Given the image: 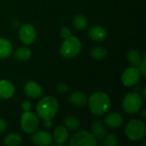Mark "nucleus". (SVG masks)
<instances>
[{
	"label": "nucleus",
	"instance_id": "obj_8",
	"mask_svg": "<svg viewBox=\"0 0 146 146\" xmlns=\"http://www.w3.org/2000/svg\"><path fill=\"white\" fill-rule=\"evenodd\" d=\"M142 74L139 69L136 67H130L124 70L121 75V82L125 86L132 87L136 86L141 78Z\"/></svg>",
	"mask_w": 146,
	"mask_h": 146
},
{
	"label": "nucleus",
	"instance_id": "obj_32",
	"mask_svg": "<svg viewBox=\"0 0 146 146\" xmlns=\"http://www.w3.org/2000/svg\"><path fill=\"white\" fill-rule=\"evenodd\" d=\"M141 115H142V117L145 118V117H146V110H142V112H141Z\"/></svg>",
	"mask_w": 146,
	"mask_h": 146
},
{
	"label": "nucleus",
	"instance_id": "obj_17",
	"mask_svg": "<svg viewBox=\"0 0 146 146\" xmlns=\"http://www.w3.org/2000/svg\"><path fill=\"white\" fill-rule=\"evenodd\" d=\"M69 102L75 107H84L88 102V98L84 92L76 91L70 94Z\"/></svg>",
	"mask_w": 146,
	"mask_h": 146
},
{
	"label": "nucleus",
	"instance_id": "obj_20",
	"mask_svg": "<svg viewBox=\"0 0 146 146\" xmlns=\"http://www.w3.org/2000/svg\"><path fill=\"white\" fill-rule=\"evenodd\" d=\"M91 56L95 60H104L108 56V51L104 47L96 46L91 50Z\"/></svg>",
	"mask_w": 146,
	"mask_h": 146
},
{
	"label": "nucleus",
	"instance_id": "obj_14",
	"mask_svg": "<svg viewBox=\"0 0 146 146\" xmlns=\"http://www.w3.org/2000/svg\"><path fill=\"white\" fill-rule=\"evenodd\" d=\"M15 94V86L8 80H0V98L9 99Z\"/></svg>",
	"mask_w": 146,
	"mask_h": 146
},
{
	"label": "nucleus",
	"instance_id": "obj_30",
	"mask_svg": "<svg viewBox=\"0 0 146 146\" xmlns=\"http://www.w3.org/2000/svg\"><path fill=\"white\" fill-rule=\"evenodd\" d=\"M6 129H7V122L4 120L0 119V134L3 133Z\"/></svg>",
	"mask_w": 146,
	"mask_h": 146
},
{
	"label": "nucleus",
	"instance_id": "obj_25",
	"mask_svg": "<svg viewBox=\"0 0 146 146\" xmlns=\"http://www.w3.org/2000/svg\"><path fill=\"white\" fill-rule=\"evenodd\" d=\"M103 145L105 146H116L118 145V139L113 133H107L106 136L103 139Z\"/></svg>",
	"mask_w": 146,
	"mask_h": 146
},
{
	"label": "nucleus",
	"instance_id": "obj_3",
	"mask_svg": "<svg viewBox=\"0 0 146 146\" xmlns=\"http://www.w3.org/2000/svg\"><path fill=\"white\" fill-rule=\"evenodd\" d=\"M81 48L82 44L80 40L78 38L71 35L70 37L64 38V41L60 48V54L62 57L70 59L79 55Z\"/></svg>",
	"mask_w": 146,
	"mask_h": 146
},
{
	"label": "nucleus",
	"instance_id": "obj_16",
	"mask_svg": "<svg viewBox=\"0 0 146 146\" xmlns=\"http://www.w3.org/2000/svg\"><path fill=\"white\" fill-rule=\"evenodd\" d=\"M69 134L68 129L64 126H57L53 133V139L56 142L55 145H61L68 139Z\"/></svg>",
	"mask_w": 146,
	"mask_h": 146
},
{
	"label": "nucleus",
	"instance_id": "obj_4",
	"mask_svg": "<svg viewBox=\"0 0 146 146\" xmlns=\"http://www.w3.org/2000/svg\"><path fill=\"white\" fill-rule=\"evenodd\" d=\"M125 133L132 141L141 140L146 135L145 123L141 120H132L126 126Z\"/></svg>",
	"mask_w": 146,
	"mask_h": 146
},
{
	"label": "nucleus",
	"instance_id": "obj_11",
	"mask_svg": "<svg viewBox=\"0 0 146 146\" xmlns=\"http://www.w3.org/2000/svg\"><path fill=\"white\" fill-rule=\"evenodd\" d=\"M32 141L37 145H50L52 143V136L46 131H35L32 137Z\"/></svg>",
	"mask_w": 146,
	"mask_h": 146
},
{
	"label": "nucleus",
	"instance_id": "obj_18",
	"mask_svg": "<svg viewBox=\"0 0 146 146\" xmlns=\"http://www.w3.org/2000/svg\"><path fill=\"white\" fill-rule=\"evenodd\" d=\"M13 51V46L9 40L0 38V59L8 58Z\"/></svg>",
	"mask_w": 146,
	"mask_h": 146
},
{
	"label": "nucleus",
	"instance_id": "obj_26",
	"mask_svg": "<svg viewBox=\"0 0 146 146\" xmlns=\"http://www.w3.org/2000/svg\"><path fill=\"white\" fill-rule=\"evenodd\" d=\"M56 91L59 92V93H61V94H66V93H68V92H69V87H68V86L65 83V82H63V81H61V82H59L57 85H56Z\"/></svg>",
	"mask_w": 146,
	"mask_h": 146
},
{
	"label": "nucleus",
	"instance_id": "obj_15",
	"mask_svg": "<svg viewBox=\"0 0 146 146\" xmlns=\"http://www.w3.org/2000/svg\"><path fill=\"white\" fill-rule=\"evenodd\" d=\"M91 129L92 135L97 139H103L108 133V130L105 125L98 120H96L92 123Z\"/></svg>",
	"mask_w": 146,
	"mask_h": 146
},
{
	"label": "nucleus",
	"instance_id": "obj_5",
	"mask_svg": "<svg viewBox=\"0 0 146 146\" xmlns=\"http://www.w3.org/2000/svg\"><path fill=\"white\" fill-rule=\"evenodd\" d=\"M143 106V98L137 92L127 94L122 101V108L127 114L133 115L140 111Z\"/></svg>",
	"mask_w": 146,
	"mask_h": 146
},
{
	"label": "nucleus",
	"instance_id": "obj_12",
	"mask_svg": "<svg viewBox=\"0 0 146 146\" xmlns=\"http://www.w3.org/2000/svg\"><path fill=\"white\" fill-rule=\"evenodd\" d=\"M104 122L110 128H118L123 124V117L117 112H110L105 116Z\"/></svg>",
	"mask_w": 146,
	"mask_h": 146
},
{
	"label": "nucleus",
	"instance_id": "obj_22",
	"mask_svg": "<svg viewBox=\"0 0 146 146\" xmlns=\"http://www.w3.org/2000/svg\"><path fill=\"white\" fill-rule=\"evenodd\" d=\"M73 25L77 30L83 31L86 28V27L88 25V21L85 15H76L73 19Z\"/></svg>",
	"mask_w": 146,
	"mask_h": 146
},
{
	"label": "nucleus",
	"instance_id": "obj_24",
	"mask_svg": "<svg viewBox=\"0 0 146 146\" xmlns=\"http://www.w3.org/2000/svg\"><path fill=\"white\" fill-rule=\"evenodd\" d=\"M32 52L27 47H19L15 52V57L19 61H27L31 57Z\"/></svg>",
	"mask_w": 146,
	"mask_h": 146
},
{
	"label": "nucleus",
	"instance_id": "obj_28",
	"mask_svg": "<svg viewBox=\"0 0 146 146\" xmlns=\"http://www.w3.org/2000/svg\"><path fill=\"white\" fill-rule=\"evenodd\" d=\"M138 68L139 69L141 74L143 76L146 75V60H145V55H144V56L142 57V61L139 64V66L138 67Z\"/></svg>",
	"mask_w": 146,
	"mask_h": 146
},
{
	"label": "nucleus",
	"instance_id": "obj_31",
	"mask_svg": "<svg viewBox=\"0 0 146 146\" xmlns=\"http://www.w3.org/2000/svg\"><path fill=\"white\" fill-rule=\"evenodd\" d=\"M44 127H45L50 128V127H52L53 122H52L51 120H44Z\"/></svg>",
	"mask_w": 146,
	"mask_h": 146
},
{
	"label": "nucleus",
	"instance_id": "obj_27",
	"mask_svg": "<svg viewBox=\"0 0 146 146\" xmlns=\"http://www.w3.org/2000/svg\"><path fill=\"white\" fill-rule=\"evenodd\" d=\"M60 35L64 39V38H67L70 37L72 35V33H71V30L68 27H63L60 30Z\"/></svg>",
	"mask_w": 146,
	"mask_h": 146
},
{
	"label": "nucleus",
	"instance_id": "obj_19",
	"mask_svg": "<svg viewBox=\"0 0 146 146\" xmlns=\"http://www.w3.org/2000/svg\"><path fill=\"white\" fill-rule=\"evenodd\" d=\"M142 57L140 53L134 50V49H131L128 52H127V61L128 62L133 66V67H136L138 68L142 61Z\"/></svg>",
	"mask_w": 146,
	"mask_h": 146
},
{
	"label": "nucleus",
	"instance_id": "obj_29",
	"mask_svg": "<svg viewBox=\"0 0 146 146\" xmlns=\"http://www.w3.org/2000/svg\"><path fill=\"white\" fill-rule=\"evenodd\" d=\"M21 109H22L24 111H29V110H31V109H32V104H31L29 101H27V100L23 101V102L21 103Z\"/></svg>",
	"mask_w": 146,
	"mask_h": 146
},
{
	"label": "nucleus",
	"instance_id": "obj_23",
	"mask_svg": "<svg viewBox=\"0 0 146 146\" xmlns=\"http://www.w3.org/2000/svg\"><path fill=\"white\" fill-rule=\"evenodd\" d=\"M22 144V138L17 133H9L4 139V145L7 146H18Z\"/></svg>",
	"mask_w": 146,
	"mask_h": 146
},
{
	"label": "nucleus",
	"instance_id": "obj_33",
	"mask_svg": "<svg viewBox=\"0 0 146 146\" xmlns=\"http://www.w3.org/2000/svg\"><path fill=\"white\" fill-rule=\"evenodd\" d=\"M145 92H146V89H145V88L143 89V98H145L146 97Z\"/></svg>",
	"mask_w": 146,
	"mask_h": 146
},
{
	"label": "nucleus",
	"instance_id": "obj_10",
	"mask_svg": "<svg viewBox=\"0 0 146 146\" xmlns=\"http://www.w3.org/2000/svg\"><path fill=\"white\" fill-rule=\"evenodd\" d=\"M24 92L27 97L32 99L39 98L42 96L43 89L39 84L35 81H29L24 86Z\"/></svg>",
	"mask_w": 146,
	"mask_h": 146
},
{
	"label": "nucleus",
	"instance_id": "obj_21",
	"mask_svg": "<svg viewBox=\"0 0 146 146\" xmlns=\"http://www.w3.org/2000/svg\"><path fill=\"white\" fill-rule=\"evenodd\" d=\"M80 122L79 121V119L75 116H67L64 120H63V126L68 129V130H71V131H75L80 127Z\"/></svg>",
	"mask_w": 146,
	"mask_h": 146
},
{
	"label": "nucleus",
	"instance_id": "obj_2",
	"mask_svg": "<svg viewBox=\"0 0 146 146\" xmlns=\"http://www.w3.org/2000/svg\"><path fill=\"white\" fill-rule=\"evenodd\" d=\"M58 110V102L53 96H45L42 98L37 106L36 111L39 118L44 120H52Z\"/></svg>",
	"mask_w": 146,
	"mask_h": 146
},
{
	"label": "nucleus",
	"instance_id": "obj_1",
	"mask_svg": "<svg viewBox=\"0 0 146 146\" xmlns=\"http://www.w3.org/2000/svg\"><path fill=\"white\" fill-rule=\"evenodd\" d=\"M88 107L91 112L97 115H103L107 113L111 106L110 98L103 92H97L88 98Z\"/></svg>",
	"mask_w": 146,
	"mask_h": 146
},
{
	"label": "nucleus",
	"instance_id": "obj_7",
	"mask_svg": "<svg viewBox=\"0 0 146 146\" xmlns=\"http://www.w3.org/2000/svg\"><path fill=\"white\" fill-rule=\"evenodd\" d=\"M69 145L71 146H96L97 139L88 131H80L71 139Z\"/></svg>",
	"mask_w": 146,
	"mask_h": 146
},
{
	"label": "nucleus",
	"instance_id": "obj_6",
	"mask_svg": "<svg viewBox=\"0 0 146 146\" xmlns=\"http://www.w3.org/2000/svg\"><path fill=\"white\" fill-rule=\"evenodd\" d=\"M39 126L38 116L29 111H25L21 116V127L26 133H33Z\"/></svg>",
	"mask_w": 146,
	"mask_h": 146
},
{
	"label": "nucleus",
	"instance_id": "obj_9",
	"mask_svg": "<svg viewBox=\"0 0 146 146\" xmlns=\"http://www.w3.org/2000/svg\"><path fill=\"white\" fill-rule=\"evenodd\" d=\"M19 38L21 41L27 44H32L36 39V30L29 23L23 24L19 30Z\"/></svg>",
	"mask_w": 146,
	"mask_h": 146
},
{
	"label": "nucleus",
	"instance_id": "obj_13",
	"mask_svg": "<svg viewBox=\"0 0 146 146\" xmlns=\"http://www.w3.org/2000/svg\"><path fill=\"white\" fill-rule=\"evenodd\" d=\"M88 37L96 42H102L107 38V31L102 26L95 25L88 30Z\"/></svg>",
	"mask_w": 146,
	"mask_h": 146
}]
</instances>
